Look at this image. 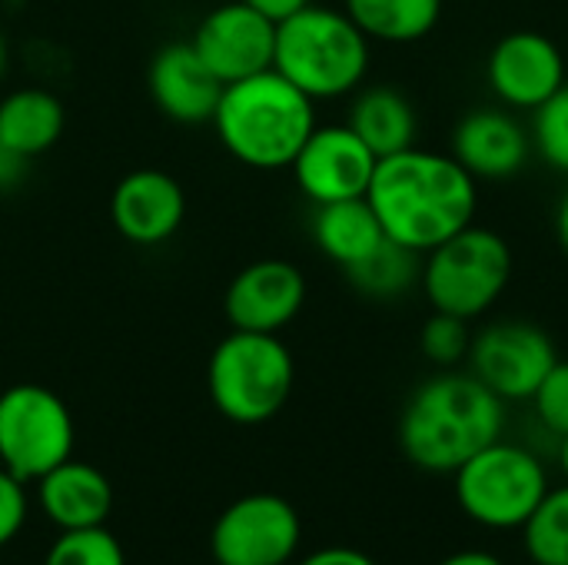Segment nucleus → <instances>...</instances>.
I'll use <instances>...</instances> for the list:
<instances>
[{"label": "nucleus", "mask_w": 568, "mask_h": 565, "mask_svg": "<svg viewBox=\"0 0 568 565\" xmlns=\"http://www.w3.org/2000/svg\"><path fill=\"white\" fill-rule=\"evenodd\" d=\"M7 60H10V53H7V40H3V33H0V80H3V73H7Z\"/></svg>", "instance_id": "obj_36"}, {"label": "nucleus", "mask_w": 568, "mask_h": 565, "mask_svg": "<svg viewBox=\"0 0 568 565\" xmlns=\"http://www.w3.org/2000/svg\"><path fill=\"white\" fill-rule=\"evenodd\" d=\"M559 470H562V476H566L568 483V436L559 440Z\"/></svg>", "instance_id": "obj_35"}, {"label": "nucleus", "mask_w": 568, "mask_h": 565, "mask_svg": "<svg viewBox=\"0 0 568 565\" xmlns=\"http://www.w3.org/2000/svg\"><path fill=\"white\" fill-rule=\"evenodd\" d=\"M459 509L483 529L513 533L529 523L549 493V473L526 446L496 440L453 473Z\"/></svg>", "instance_id": "obj_7"}, {"label": "nucleus", "mask_w": 568, "mask_h": 565, "mask_svg": "<svg viewBox=\"0 0 568 565\" xmlns=\"http://www.w3.org/2000/svg\"><path fill=\"white\" fill-rule=\"evenodd\" d=\"M300 513L273 493H253L223 509L210 533L216 565H286L300 549Z\"/></svg>", "instance_id": "obj_10"}, {"label": "nucleus", "mask_w": 568, "mask_h": 565, "mask_svg": "<svg viewBox=\"0 0 568 565\" xmlns=\"http://www.w3.org/2000/svg\"><path fill=\"white\" fill-rule=\"evenodd\" d=\"M243 3H246V7H253L256 13H263L266 20L283 23V20H290L293 13L306 10L313 0H243Z\"/></svg>", "instance_id": "obj_32"}, {"label": "nucleus", "mask_w": 568, "mask_h": 565, "mask_svg": "<svg viewBox=\"0 0 568 565\" xmlns=\"http://www.w3.org/2000/svg\"><path fill=\"white\" fill-rule=\"evenodd\" d=\"M453 157L476 180H509L532 157V133L509 107H476L453 130Z\"/></svg>", "instance_id": "obj_17"}, {"label": "nucleus", "mask_w": 568, "mask_h": 565, "mask_svg": "<svg viewBox=\"0 0 568 565\" xmlns=\"http://www.w3.org/2000/svg\"><path fill=\"white\" fill-rule=\"evenodd\" d=\"M532 150L568 176V80L539 110H532Z\"/></svg>", "instance_id": "obj_27"}, {"label": "nucleus", "mask_w": 568, "mask_h": 565, "mask_svg": "<svg viewBox=\"0 0 568 565\" xmlns=\"http://www.w3.org/2000/svg\"><path fill=\"white\" fill-rule=\"evenodd\" d=\"M300 565H376L366 553L349 549V546H329V549H316L310 553Z\"/></svg>", "instance_id": "obj_31"}, {"label": "nucleus", "mask_w": 568, "mask_h": 565, "mask_svg": "<svg viewBox=\"0 0 568 565\" xmlns=\"http://www.w3.org/2000/svg\"><path fill=\"white\" fill-rule=\"evenodd\" d=\"M513 280L509 243L486 226L469 223L446 243L433 246L423 260L419 286L433 310L463 320L486 316Z\"/></svg>", "instance_id": "obj_6"}, {"label": "nucleus", "mask_w": 568, "mask_h": 565, "mask_svg": "<svg viewBox=\"0 0 568 565\" xmlns=\"http://www.w3.org/2000/svg\"><path fill=\"white\" fill-rule=\"evenodd\" d=\"M73 416L67 403L37 383L0 393V466L20 483H37L73 456Z\"/></svg>", "instance_id": "obj_8"}, {"label": "nucleus", "mask_w": 568, "mask_h": 565, "mask_svg": "<svg viewBox=\"0 0 568 565\" xmlns=\"http://www.w3.org/2000/svg\"><path fill=\"white\" fill-rule=\"evenodd\" d=\"M506 403L473 373L443 370L419 383L399 416L403 456L433 476H453L479 450L503 440Z\"/></svg>", "instance_id": "obj_2"}, {"label": "nucleus", "mask_w": 568, "mask_h": 565, "mask_svg": "<svg viewBox=\"0 0 568 565\" xmlns=\"http://www.w3.org/2000/svg\"><path fill=\"white\" fill-rule=\"evenodd\" d=\"M310 230H313V243L320 246V253L333 260L339 270L359 263L386 240L366 196L316 206Z\"/></svg>", "instance_id": "obj_21"}, {"label": "nucleus", "mask_w": 568, "mask_h": 565, "mask_svg": "<svg viewBox=\"0 0 568 565\" xmlns=\"http://www.w3.org/2000/svg\"><path fill=\"white\" fill-rule=\"evenodd\" d=\"M190 43L223 83H236L273 67L276 23L243 0H230L213 7L196 23Z\"/></svg>", "instance_id": "obj_13"}, {"label": "nucleus", "mask_w": 568, "mask_h": 565, "mask_svg": "<svg viewBox=\"0 0 568 565\" xmlns=\"http://www.w3.org/2000/svg\"><path fill=\"white\" fill-rule=\"evenodd\" d=\"M523 543L532 565H568V483L542 496L523 526Z\"/></svg>", "instance_id": "obj_24"}, {"label": "nucleus", "mask_w": 568, "mask_h": 565, "mask_svg": "<svg viewBox=\"0 0 568 565\" xmlns=\"http://www.w3.org/2000/svg\"><path fill=\"white\" fill-rule=\"evenodd\" d=\"M556 363L552 336L529 320H496L473 333L469 373L503 403H529Z\"/></svg>", "instance_id": "obj_9"}, {"label": "nucleus", "mask_w": 568, "mask_h": 565, "mask_svg": "<svg viewBox=\"0 0 568 565\" xmlns=\"http://www.w3.org/2000/svg\"><path fill=\"white\" fill-rule=\"evenodd\" d=\"M27 519V496H23V483L17 476H10L0 466V549L20 533Z\"/></svg>", "instance_id": "obj_29"}, {"label": "nucleus", "mask_w": 568, "mask_h": 565, "mask_svg": "<svg viewBox=\"0 0 568 565\" xmlns=\"http://www.w3.org/2000/svg\"><path fill=\"white\" fill-rule=\"evenodd\" d=\"M556 240H559L562 253H566V256H568V193H566V196H562L559 210H556Z\"/></svg>", "instance_id": "obj_34"}, {"label": "nucleus", "mask_w": 568, "mask_h": 565, "mask_svg": "<svg viewBox=\"0 0 568 565\" xmlns=\"http://www.w3.org/2000/svg\"><path fill=\"white\" fill-rule=\"evenodd\" d=\"M27 170H30V160L20 157L17 150H10V147L0 140V193L17 190V186L27 180Z\"/></svg>", "instance_id": "obj_30"}, {"label": "nucleus", "mask_w": 568, "mask_h": 565, "mask_svg": "<svg viewBox=\"0 0 568 565\" xmlns=\"http://www.w3.org/2000/svg\"><path fill=\"white\" fill-rule=\"evenodd\" d=\"M223 87L226 83L200 60L190 40L160 47L146 67L150 100L173 123H186V127L210 123L223 97Z\"/></svg>", "instance_id": "obj_16"}, {"label": "nucleus", "mask_w": 568, "mask_h": 565, "mask_svg": "<svg viewBox=\"0 0 568 565\" xmlns=\"http://www.w3.org/2000/svg\"><path fill=\"white\" fill-rule=\"evenodd\" d=\"M110 220L133 246H160L186 220V193L176 176L156 167L130 170L110 196Z\"/></svg>", "instance_id": "obj_15"}, {"label": "nucleus", "mask_w": 568, "mask_h": 565, "mask_svg": "<svg viewBox=\"0 0 568 565\" xmlns=\"http://www.w3.org/2000/svg\"><path fill=\"white\" fill-rule=\"evenodd\" d=\"M469 346H473L469 320L433 310V316L423 323L419 350H423V356H426L433 366H439V370H456L463 360H469Z\"/></svg>", "instance_id": "obj_26"}, {"label": "nucleus", "mask_w": 568, "mask_h": 565, "mask_svg": "<svg viewBox=\"0 0 568 565\" xmlns=\"http://www.w3.org/2000/svg\"><path fill=\"white\" fill-rule=\"evenodd\" d=\"M346 123L379 160L416 147V133H419V117L413 100L389 83L359 87L349 103Z\"/></svg>", "instance_id": "obj_19"}, {"label": "nucleus", "mask_w": 568, "mask_h": 565, "mask_svg": "<svg viewBox=\"0 0 568 565\" xmlns=\"http://www.w3.org/2000/svg\"><path fill=\"white\" fill-rule=\"evenodd\" d=\"M486 80L509 110H539L566 83V57L542 30H509L486 57Z\"/></svg>", "instance_id": "obj_12"}, {"label": "nucleus", "mask_w": 568, "mask_h": 565, "mask_svg": "<svg viewBox=\"0 0 568 565\" xmlns=\"http://www.w3.org/2000/svg\"><path fill=\"white\" fill-rule=\"evenodd\" d=\"M536 406L539 423L552 433V436H568V360H559L546 380L539 383V390L529 400Z\"/></svg>", "instance_id": "obj_28"}, {"label": "nucleus", "mask_w": 568, "mask_h": 565, "mask_svg": "<svg viewBox=\"0 0 568 565\" xmlns=\"http://www.w3.org/2000/svg\"><path fill=\"white\" fill-rule=\"evenodd\" d=\"M439 565H506L499 556L493 553H483V549H463V553H453L446 556Z\"/></svg>", "instance_id": "obj_33"}, {"label": "nucleus", "mask_w": 568, "mask_h": 565, "mask_svg": "<svg viewBox=\"0 0 568 565\" xmlns=\"http://www.w3.org/2000/svg\"><path fill=\"white\" fill-rule=\"evenodd\" d=\"M296 363L280 333L230 330L210 356L206 390L213 406L240 426L270 423L293 396Z\"/></svg>", "instance_id": "obj_5"}, {"label": "nucleus", "mask_w": 568, "mask_h": 565, "mask_svg": "<svg viewBox=\"0 0 568 565\" xmlns=\"http://www.w3.org/2000/svg\"><path fill=\"white\" fill-rule=\"evenodd\" d=\"M306 276L290 260H256L243 266L223 296L230 330L283 333L306 306Z\"/></svg>", "instance_id": "obj_14"}, {"label": "nucleus", "mask_w": 568, "mask_h": 565, "mask_svg": "<svg viewBox=\"0 0 568 565\" xmlns=\"http://www.w3.org/2000/svg\"><path fill=\"white\" fill-rule=\"evenodd\" d=\"M37 500L60 533L93 529L103 526L113 509V486L97 466L70 456L37 480Z\"/></svg>", "instance_id": "obj_18"}, {"label": "nucleus", "mask_w": 568, "mask_h": 565, "mask_svg": "<svg viewBox=\"0 0 568 565\" xmlns=\"http://www.w3.org/2000/svg\"><path fill=\"white\" fill-rule=\"evenodd\" d=\"M343 10L379 43H416L443 20V0H343Z\"/></svg>", "instance_id": "obj_22"}, {"label": "nucleus", "mask_w": 568, "mask_h": 565, "mask_svg": "<svg viewBox=\"0 0 568 565\" xmlns=\"http://www.w3.org/2000/svg\"><path fill=\"white\" fill-rule=\"evenodd\" d=\"M369 37L346 10L310 3L276 23L273 70L300 87L310 100H336L356 93L369 73Z\"/></svg>", "instance_id": "obj_4"}, {"label": "nucleus", "mask_w": 568, "mask_h": 565, "mask_svg": "<svg viewBox=\"0 0 568 565\" xmlns=\"http://www.w3.org/2000/svg\"><path fill=\"white\" fill-rule=\"evenodd\" d=\"M476 183L453 153L409 147L376 163L366 200L393 243L426 256L476 220Z\"/></svg>", "instance_id": "obj_1"}, {"label": "nucleus", "mask_w": 568, "mask_h": 565, "mask_svg": "<svg viewBox=\"0 0 568 565\" xmlns=\"http://www.w3.org/2000/svg\"><path fill=\"white\" fill-rule=\"evenodd\" d=\"M43 565H126V556L106 526L67 529L43 556Z\"/></svg>", "instance_id": "obj_25"}, {"label": "nucleus", "mask_w": 568, "mask_h": 565, "mask_svg": "<svg viewBox=\"0 0 568 565\" xmlns=\"http://www.w3.org/2000/svg\"><path fill=\"white\" fill-rule=\"evenodd\" d=\"M343 276L366 300H403L419 283L423 260H419V253H413L386 236L369 256L346 266Z\"/></svg>", "instance_id": "obj_23"}, {"label": "nucleus", "mask_w": 568, "mask_h": 565, "mask_svg": "<svg viewBox=\"0 0 568 565\" xmlns=\"http://www.w3.org/2000/svg\"><path fill=\"white\" fill-rule=\"evenodd\" d=\"M67 127V110L57 93L43 87H17L0 97V140L27 160L57 147Z\"/></svg>", "instance_id": "obj_20"}, {"label": "nucleus", "mask_w": 568, "mask_h": 565, "mask_svg": "<svg viewBox=\"0 0 568 565\" xmlns=\"http://www.w3.org/2000/svg\"><path fill=\"white\" fill-rule=\"evenodd\" d=\"M379 157L349 130V123H329L306 137L296 160L290 163L300 193L313 203H339L366 196Z\"/></svg>", "instance_id": "obj_11"}, {"label": "nucleus", "mask_w": 568, "mask_h": 565, "mask_svg": "<svg viewBox=\"0 0 568 565\" xmlns=\"http://www.w3.org/2000/svg\"><path fill=\"white\" fill-rule=\"evenodd\" d=\"M210 123L236 163L250 170H290L316 130V100L270 67L226 83Z\"/></svg>", "instance_id": "obj_3"}]
</instances>
